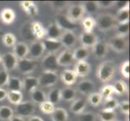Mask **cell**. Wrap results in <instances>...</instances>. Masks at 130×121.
I'll return each instance as SVG.
<instances>
[{"label":"cell","mask_w":130,"mask_h":121,"mask_svg":"<svg viewBox=\"0 0 130 121\" xmlns=\"http://www.w3.org/2000/svg\"><path fill=\"white\" fill-rule=\"evenodd\" d=\"M116 74V64L114 61L107 60L103 61L98 66L96 77L101 82L107 83L114 78Z\"/></svg>","instance_id":"1"},{"label":"cell","mask_w":130,"mask_h":121,"mask_svg":"<svg viewBox=\"0 0 130 121\" xmlns=\"http://www.w3.org/2000/svg\"><path fill=\"white\" fill-rule=\"evenodd\" d=\"M95 21H96V27L101 32L110 31L111 29L114 28L116 25L117 24L115 16L111 14H109V13L101 14L98 17V19L95 20Z\"/></svg>","instance_id":"2"},{"label":"cell","mask_w":130,"mask_h":121,"mask_svg":"<svg viewBox=\"0 0 130 121\" xmlns=\"http://www.w3.org/2000/svg\"><path fill=\"white\" fill-rule=\"evenodd\" d=\"M107 45H108V48H111L116 53H123L126 52L128 48V37L116 35L110 39Z\"/></svg>","instance_id":"3"},{"label":"cell","mask_w":130,"mask_h":121,"mask_svg":"<svg viewBox=\"0 0 130 121\" xmlns=\"http://www.w3.org/2000/svg\"><path fill=\"white\" fill-rule=\"evenodd\" d=\"M58 81V74L56 71L44 70L38 78L39 87H53Z\"/></svg>","instance_id":"4"},{"label":"cell","mask_w":130,"mask_h":121,"mask_svg":"<svg viewBox=\"0 0 130 121\" xmlns=\"http://www.w3.org/2000/svg\"><path fill=\"white\" fill-rule=\"evenodd\" d=\"M85 10L82 3H76L70 5L68 11H67L66 16L68 19L72 21L73 23H77L78 21H81L85 15Z\"/></svg>","instance_id":"5"},{"label":"cell","mask_w":130,"mask_h":121,"mask_svg":"<svg viewBox=\"0 0 130 121\" xmlns=\"http://www.w3.org/2000/svg\"><path fill=\"white\" fill-rule=\"evenodd\" d=\"M35 103L32 101H25L21 102L20 104L16 105L15 107V113L16 115H19L20 117H30L33 115L35 112Z\"/></svg>","instance_id":"6"},{"label":"cell","mask_w":130,"mask_h":121,"mask_svg":"<svg viewBox=\"0 0 130 121\" xmlns=\"http://www.w3.org/2000/svg\"><path fill=\"white\" fill-rule=\"evenodd\" d=\"M18 61L19 60L17 59V57L12 52L6 53L1 56V63L3 65V70L7 71V72L11 71L16 68Z\"/></svg>","instance_id":"7"},{"label":"cell","mask_w":130,"mask_h":121,"mask_svg":"<svg viewBox=\"0 0 130 121\" xmlns=\"http://www.w3.org/2000/svg\"><path fill=\"white\" fill-rule=\"evenodd\" d=\"M16 68L23 74H30L37 68V63L35 60L31 58H24L18 61V64Z\"/></svg>","instance_id":"8"},{"label":"cell","mask_w":130,"mask_h":121,"mask_svg":"<svg viewBox=\"0 0 130 121\" xmlns=\"http://www.w3.org/2000/svg\"><path fill=\"white\" fill-rule=\"evenodd\" d=\"M77 40V36L74 31H63L61 35L59 41L61 42L62 47L70 49L76 44Z\"/></svg>","instance_id":"9"},{"label":"cell","mask_w":130,"mask_h":121,"mask_svg":"<svg viewBox=\"0 0 130 121\" xmlns=\"http://www.w3.org/2000/svg\"><path fill=\"white\" fill-rule=\"evenodd\" d=\"M28 55L33 60L41 57L45 52L42 40H34L28 46Z\"/></svg>","instance_id":"10"},{"label":"cell","mask_w":130,"mask_h":121,"mask_svg":"<svg viewBox=\"0 0 130 121\" xmlns=\"http://www.w3.org/2000/svg\"><path fill=\"white\" fill-rule=\"evenodd\" d=\"M79 40L81 45L85 48H93V46L99 41L98 37L93 32H83L80 34Z\"/></svg>","instance_id":"11"},{"label":"cell","mask_w":130,"mask_h":121,"mask_svg":"<svg viewBox=\"0 0 130 121\" xmlns=\"http://www.w3.org/2000/svg\"><path fill=\"white\" fill-rule=\"evenodd\" d=\"M57 61L58 66L67 67L73 64L74 61L73 57V51L70 49H66L62 51L57 57Z\"/></svg>","instance_id":"12"},{"label":"cell","mask_w":130,"mask_h":121,"mask_svg":"<svg viewBox=\"0 0 130 121\" xmlns=\"http://www.w3.org/2000/svg\"><path fill=\"white\" fill-rule=\"evenodd\" d=\"M77 77L84 78L87 77L91 71V65L87 61H77L74 65V69L73 70Z\"/></svg>","instance_id":"13"},{"label":"cell","mask_w":130,"mask_h":121,"mask_svg":"<svg viewBox=\"0 0 130 121\" xmlns=\"http://www.w3.org/2000/svg\"><path fill=\"white\" fill-rule=\"evenodd\" d=\"M55 23L64 31H74L78 27L77 24L70 21L68 17L64 15H57Z\"/></svg>","instance_id":"14"},{"label":"cell","mask_w":130,"mask_h":121,"mask_svg":"<svg viewBox=\"0 0 130 121\" xmlns=\"http://www.w3.org/2000/svg\"><path fill=\"white\" fill-rule=\"evenodd\" d=\"M57 56L56 54H52V53H48L47 55L44 57L41 61V65L44 69V70H52L55 71L57 67Z\"/></svg>","instance_id":"15"},{"label":"cell","mask_w":130,"mask_h":121,"mask_svg":"<svg viewBox=\"0 0 130 121\" xmlns=\"http://www.w3.org/2000/svg\"><path fill=\"white\" fill-rule=\"evenodd\" d=\"M44 51L48 53H52V54H56L57 51H59L62 48L61 42L58 40H51L48 38H44L42 40Z\"/></svg>","instance_id":"16"},{"label":"cell","mask_w":130,"mask_h":121,"mask_svg":"<svg viewBox=\"0 0 130 121\" xmlns=\"http://www.w3.org/2000/svg\"><path fill=\"white\" fill-rule=\"evenodd\" d=\"M108 48H109L107 43L99 40L91 49H92V53L95 56V57L98 58V59H103L107 54Z\"/></svg>","instance_id":"17"},{"label":"cell","mask_w":130,"mask_h":121,"mask_svg":"<svg viewBox=\"0 0 130 121\" xmlns=\"http://www.w3.org/2000/svg\"><path fill=\"white\" fill-rule=\"evenodd\" d=\"M95 90V82L91 80L85 79L81 81L77 87V91L83 95H89Z\"/></svg>","instance_id":"18"},{"label":"cell","mask_w":130,"mask_h":121,"mask_svg":"<svg viewBox=\"0 0 130 121\" xmlns=\"http://www.w3.org/2000/svg\"><path fill=\"white\" fill-rule=\"evenodd\" d=\"M62 32L63 31L61 29L60 27L55 22L54 23H51L48 24L47 28H45V38L59 40Z\"/></svg>","instance_id":"19"},{"label":"cell","mask_w":130,"mask_h":121,"mask_svg":"<svg viewBox=\"0 0 130 121\" xmlns=\"http://www.w3.org/2000/svg\"><path fill=\"white\" fill-rule=\"evenodd\" d=\"M15 20V13L14 10L9 7H5L0 11V20L6 25H10L14 23Z\"/></svg>","instance_id":"20"},{"label":"cell","mask_w":130,"mask_h":121,"mask_svg":"<svg viewBox=\"0 0 130 121\" xmlns=\"http://www.w3.org/2000/svg\"><path fill=\"white\" fill-rule=\"evenodd\" d=\"M28 45L25 42H17L13 47V53L17 57L18 60L26 58L28 55Z\"/></svg>","instance_id":"21"},{"label":"cell","mask_w":130,"mask_h":121,"mask_svg":"<svg viewBox=\"0 0 130 121\" xmlns=\"http://www.w3.org/2000/svg\"><path fill=\"white\" fill-rule=\"evenodd\" d=\"M20 7L28 16L34 17L39 13L37 5L32 1H22L20 3Z\"/></svg>","instance_id":"22"},{"label":"cell","mask_w":130,"mask_h":121,"mask_svg":"<svg viewBox=\"0 0 130 121\" xmlns=\"http://www.w3.org/2000/svg\"><path fill=\"white\" fill-rule=\"evenodd\" d=\"M31 28L36 40H41L45 37V28L39 21H34L31 23Z\"/></svg>","instance_id":"23"},{"label":"cell","mask_w":130,"mask_h":121,"mask_svg":"<svg viewBox=\"0 0 130 121\" xmlns=\"http://www.w3.org/2000/svg\"><path fill=\"white\" fill-rule=\"evenodd\" d=\"M22 82H23V89L28 93L32 92L39 87L38 78L34 77V76H27Z\"/></svg>","instance_id":"24"},{"label":"cell","mask_w":130,"mask_h":121,"mask_svg":"<svg viewBox=\"0 0 130 121\" xmlns=\"http://www.w3.org/2000/svg\"><path fill=\"white\" fill-rule=\"evenodd\" d=\"M77 75L72 70H65L61 74V80L66 86H72L77 81Z\"/></svg>","instance_id":"25"},{"label":"cell","mask_w":130,"mask_h":121,"mask_svg":"<svg viewBox=\"0 0 130 121\" xmlns=\"http://www.w3.org/2000/svg\"><path fill=\"white\" fill-rule=\"evenodd\" d=\"M87 107V102L83 98H75L70 105V111L74 115H80L84 112Z\"/></svg>","instance_id":"26"},{"label":"cell","mask_w":130,"mask_h":121,"mask_svg":"<svg viewBox=\"0 0 130 121\" xmlns=\"http://www.w3.org/2000/svg\"><path fill=\"white\" fill-rule=\"evenodd\" d=\"M90 56V50L89 48L80 46L75 48L73 51V57L74 60L76 61H86Z\"/></svg>","instance_id":"27"},{"label":"cell","mask_w":130,"mask_h":121,"mask_svg":"<svg viewBox=\"0 0 130 121\" xmlns=\"http://www.w3.org/2000/svg\"><path fill=\"white\" fill-rule=\"evenodd\" d=\"M69 114L67 111L62 107H56L51 114L52 121H68Z\"/></svg>","instance_id":"28"},{"label":"cell","mask_w":130,"mask_h":121,"mask_svg":"<svg viewBox=\"0 0 130 121\" xmlns=\"http://www.w3.org/2000/svg\"><path fill=\"white\" fill-rule=\"evenodd\" d=\"M7 86L10 91H21L23 89V82L18 77L10 76Z\"/></svg>","instance_id":"29"},{"label":"cell","mask_w":130,"mask_h":121,"mask_svg":"<svg viewBox=\"0 0 130 121\" xmlns=\"http://www.w3.org/2000/svg\"><path fill=\"white\" fill-rule=\"evenodd\" d=\"M77 96V91L73 87H66L61 90V98L66 102H73Z\"/></svg>","instance_id":"30"},{"label":"cell","mask_w":130,"mask_h":121,"mask_svg":"<svg viewBox=\"0 0 130 121\" xmlns=\"http://www.w3.org/2000/svg\"><path fill=\"white\" fill-rule=\"evenodd\" d=\"M31 98H32V102L34 103L41 104L42 102H45L47 100V95L41 89H36L32 92H31Z\"/></svg>","instance_id":"31"},{"label":"cell","mask_w":130,"mask_h":121,"mask_svg":"<svg viewBox=\"0 0 130 121\" xmlns=\"http://www.w3.org/2000/svg\"><path fill=\"white\" fill-rule=\"evenodd\" d=\"M114 94L116 95H124L128 92L127 83L123 80H118L112 85Z\"/></svg>","instance_id":"32"},{"label":"cell","mask_w":130,"mask_h":121,"mask_svg":"<svg viewBox=\"0 0 130 121\" xmlns=\"http://www.w3.org/2000/svg\"><path fill=\"white\" fill-rule=\"evenodd\" d=\"M23 94L21 91H7V98L13 105H18L21 102H23Z\"/></svg>","instance_id":"33"},{"label":"cell","mask_w":130,"mask_h":121,"mask_svg":"<svg viewBox=\"0 0 130 121\" xmlns=\"http://www.w3.org/2000/svg\"><path fill=\"white\" fill-rule=\"evenodd\" d=\"M20 33L22 37L26 40H29V41H34L36 40L32 32V28H31V23L29 22H26V23L22 26Z\"/></svg>","instance_id":"34"},{"label":"cell","mask_w":130,"mask_h":121,"mask_svg":"<svg viewBox=\"0 0 130 121\" xmlns=\"http://www.w3.org/2000/svg\"><path fill=\"white\" fill-rule=\"evenodd\" d=\"M98 117L100 121H116V113L115 111H108L102 109L98 114Z\"/></svg>","instance_id":"35"},{"label":"cell","mask_w":130,"mask_h":121,"mask_svg":"<svg viewBox=\"0 0 130 121\" xmlns=\"http://www.w3.org/2000/svg\"><path fill=\"white\" fill-rule=\"evenodd\" d=\"M81 21L84 32H93L96 27V21L91 16L84 17Z\"/></svg>","instance_id":"36"},{"label":"cell","mask_w":130,"mask_h":121,"mask_svg":"<svg viewBox=\"0 0 130 121\" xmlns=\"http://www.w3.org/2000/svg\"><path fill=\"white\" fill-rule=\"evenodd\" d=\"M61 98V90L59 88H53L47 95V101L50 102L53 105L57 104Z\"/></svg>","instance_id":"37"},{"label":"cell","mask_w":130,"mask_h":121,"mask_svg":"<svg viewBox=\"0 0 130 121\" xmlns=\"http://www.w3.org/2000/svg\"><path fill=\"white\" fill-rule=\"evenodd\" d=\"M14 115V110L11 107L3 105L0 107V119L3 121H9Z\"/></svg>","instance_id":"38"},{"label":"cell","mask_w":130,"mask_h":121,"mask_svg":"<svg viewBox=\"0 0 130 121\" xmlns=\"http://www.w3.org/2000/svg\"><path fill=\"white\" fill-rule=\"evenodd\" d=\"M117 24H123L129 22V8L122 9L117 11L115 16Z\"/></svg>","instance_id":"39"},{"label":"cell","mask_w":130,"mask_h":121,"mask_svg":"<svg viewBox=\"0 0 130 121\" xmlns=\"http://www.w3.org/2000/svg\"><path fill=\"white\" fill-rule=\"evenodd\" d=\"M103 97L100 92H92L88 95V102L94 107H97L103 102Z\"/></svg>","instance_id":"40"},{"label":"cell","mask_w":130,"mask_h":121,"mask_svg":"<svg viewBox=\"0 0 130 121\" xmlns=\"http://www.w3.org/2000/svg\"><path fill=\"white\" fill-rule=\"evenodd\" d=\"M2 40L4 45L7 48H13L17 43V38L15 36V34L11 32L4 34Z\"/></svg>","instance_id":"41"},{"label":"cell","mask_w":130,"mask_h":121,"mask_svg":"<svg viewBox=\"0 0 130 121\" xmlns=\"http://www.w3.org/2000/svg\"><path fill=\"white\" fill-rule=\"evenodd\" d=\"M82 4L84 7L85 12H87L88 14H95L100 10L96 1H85Z\"/></svg>","instance_id":"42"},{"label":"cell","mask_w":130,"mask_h":121,"mask_svg":"<svg viewBox=\"0 0 130 121\" xmlns=\"http://www.w3.org/2000/svg\"><path fill=\"white\" fill-rule=\"evenodd\" d=\"M119 106V102L117 99L111 97L109 98L104 99V110H108V111H115L116 108H118Z\"/></svg>","instance_id":"43"},{"label":"cell","mask_w":130,"mask_h":121,"mask_svg":"<svg viewBox=\"0 0 130 121\" xmlns=\"http://www.w3.org/2000/svg\"><path fill=\"white\" fill-rule=\"evenodd\" d=\"M39 108L42 113L45 115H51L53 112V111L55 110L56 107L55 105H53L50 102L46 100L45 102H44L39 105Z\"/></svg>","instance_id":"44"},{"label":"cell","mask_w":130,"mask_h":121,"mask_svg":"<svg viewBox=\"0 0 130 121\" xmlns=\"http://www.w3.org/2000/svg\"><path fill=\"white\" fill-rule=\"evenodd\" d=\"M116 32L119 36H123V37H128L129 33V22L123 24H117L116 25Z\"/></svg>","instance_id":"45"},{"label":"cell","mask_w":130,"mask_h":121,"mask_svg":"<svg viewBox=\"0 0 130 121\" xmlns=\"http://www.w3.org/2000/svg\"><path fill=\"white\" fill-rule=\"evenodd\" d=\"M100 93L103 97V99H107V98H111L114 94L112 85H109V84L105 85V86L103 87Z\"/></svg>","instance_id":"46"},{"label":"cell","mask_w":130,"mask_h":121,"mask_svg":"<svg viewBox=\"0 0 130 121\" xmlns=\"http://www.w3.org/2000/svg\"><path fill=\"white\" fill-rule=\"evenodd\" d=\"M78 121H96V115L92 111L83 112L78 115Z\"/></svg>","instance_id":"47"},{"label":"cell","mask_w":130,"mask_h":121,"mask_svg":"<svg viewBox=\"0 0 130 121\" xmlns=\"http://www.w3.org/2000/svg\"><path fill=\"white\" fill-rule=\"evenodd\" d=\"M129 69H130V64L128 61H125L120 65V72L124 78L128 79L130 75H129Z\"/></svg>","instance_id":"48"},{"label":"cell","mask_w":130,"mask_h":121,"mask_svg":"<svg viewBox=\"0 0 130 121\" xmlns=\"http://www.w3.org/2000/svg\"><path fill=\"white\" fill-rule=\"evenodd\" d=\"M9 78H10V75H9L7 71L0 70V88H3V87L7 86Z\"/></svg>","instance_id":"49"},{"label":"cell","mask_w":130,"mask_h":121,"mask_svg":"<svg viewBox=\"0 0 130 121\" xmlns=\"http://www.w3.org/2000/svg\"><path fill=\"white\" fill-rule=\"evenodd\" d=\"M50 6L56 9V10H63V9L69 5V2L66 1H51L49 2Z\"/></svg>","instance_id":"50"},{"label":"cell","mask_w":130,"mask_h":121,"mask_svg":"<svg viewBox=\"0 0 130 121\" xmlns=\"http://www.w3.org/2000/svg\"><path fill=\"white\" fill-rule=\"evenodd\" d=\"M118 108L124 115H129V102L127 100H124L121 102H119Z\"/></svg>","instance_id":"51"},{"label":"cell","mask_w":130,"mask_h":121,"mask_svg":"<svg viewBox=\"0 0 130 121\" xmlns=\"http://www.w3.org/2000/svg\"><path fill=\"white\" fill-rule=\"evenodd\" d=\"M97 5L100 9H107L114 6L115 1H107V0H103V1H96Z\"/></svg>","instance_id":"52"},{"label":"cell","mask_w":130,"mask_h":121,"mask_svg":"<svg viewBox=\"0 0 130 121\" xmlns=\"http://www.w3.org/2000/svg\"><path fill=\"white\" fill-rule=\"evenodd\" d=\"M114 6H116L118 11L129 8V1H115Z\"/></svg>","instance_id":"53"},{"label":"cell","mask_w":130,"mask_h":121,"mask_svg":"<svg viewBox=\"0 0 130 121\" xmlns=\"http://www.w3.org/2000/svg\"><path fill=\"white\" fill-rule=\"evenodd\" d=\"M7 95V91L6 90L3 88H0V102L6 99Z\"/></svg>","instance_id":"54"},{"label":"cell","mask_w":130,"mask_h":121,"mask_svg":"<svg viewBox=\"0 0 130 121\" xmlns=\"http://www.w3.org/2000/svg\"><path fill=\"white\" fill-rule=\"evenodd\" d=\"M28 121H44V119L41 117H40V116L32 115V116H30V117H29Z\"/></svg>","instance_id":"55"},{"label":"cell","mask_w":130,"mask_h":121,"mask_svg":"<svg viewBox=\"0 0 130 121\" xmlns=\"http://www.w3.org/2000/svg\"><path fill=\"white\" fill-rule=\"evenodd\" d=\"M9 121H25V120L24 119V118L20 117V116H19V115H14L11 117V119L9 120Z\"/></svg>","instance_id":"56"},{"label":"cell","mask_w":130,"mask_h":121,"mask_svg":"<svg viewBox=\"0 0 130 121\" xmlns=\"http://www.w3.org/2000/svg\"><path fill=\"white\" fill-rule=\"evenodd\" d=\"M0 63H1V55H0Z\"/></svg>","instance_id":"57"}]
</instances>
